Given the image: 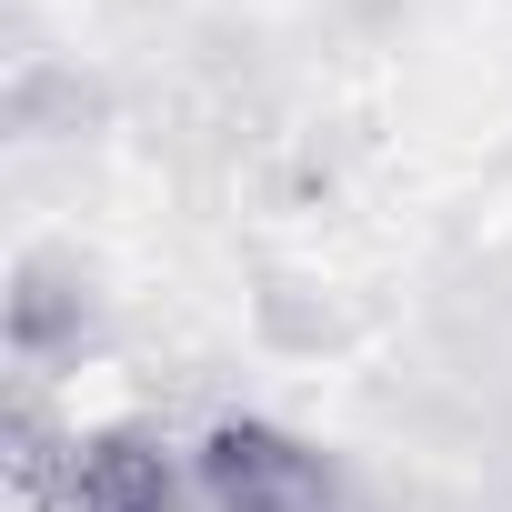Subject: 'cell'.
<instances>
[{
  "mask_svg": "<svg viewBox=\"0 0 512 512\" xmlns=\"http://www.w3.org/2000/svg\"><path fill=\"white\" fill-rule=\"evenodd\" d=\"M41 512H181V472L151 432H71Z\"/></svg>",
  "mask_w": 512,
  "mask_h": 512,
  "instance_id": "2",
  "label": "cell"
},
{
  "mask_svg": "<svg viewBox=\"0 0 512 512\" xmlns=\"http://www.w3.org/2000/svg\"><path fill=\"white\" fill-rule=\"evenodd\" d=\"M81 332H91V302H81V282H61L51 262H21V282H11V352L41 372V362L81 352Z\"/></svg>",
  "mask_w": 512,
  "mask_h": 512,
  "instance_id": "3",
  "label": "cell"
},
{
  "mask_svg": "<svg viewBox=\"0 0 512 512\" xmlns=\"http://www.w3.org/2000/svg\"><path fill=\"white\" fill-rule=\"evenodd\" d=\"M191 462H201V502L211 512H332L342 502L332 462L302 432H282V422H211Z\"/></svg>",
  "mask_w": 512,
  "mask_h": 512,
  "instance_id": "1",
  "label": "cell"
}]
</instances>
